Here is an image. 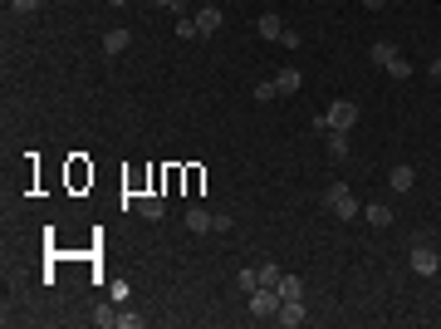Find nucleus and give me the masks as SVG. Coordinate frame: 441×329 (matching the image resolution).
I'll return each instance as SVG.
<instances>
[{
  "mask_svg": "<svg viewBox=\"0 0 441 329\" xmlns=\"http://www.w3.org/2000/svg\"><path fill=\"white\" fill-rule=\"evenodd\" d=\"M250 314L255 319H274V314H280V290H274V285L250 290Z\"/></svg>",
  "mask_w": 441,
  "mask_h": 329,
  "instance_id": "3",
  "label": "nucleus"
},
{
  "mask_svg": "<svg viewBox=\"0 0 441 329\" xmlns=\"http://www.w3.org/2000/svg\"><path fill=\"white\" fill-rule=\"evenodd\" d=\"M191 20H196V35H216L220 25H226V15H220V6H201V10H196Z\"/></svg>",
  "mask_w": 441,
  "mask_h": 329,
  "instance_id": "7",
  "label": "nucleus"
},
{
  "mask_svg": "<svg viewBox=\"0 0 441 329\" xmlns=\"http://www.w3.org/2000/svg\"><path fill=\"white\" fill-rule=\"evenodd\" d=\"M304 319H309L304 300H280V314H274V324H285V329H299Z\"/></svg>",
  "mask_w": 441,
  "mask_h": 329,
  "instance_id": "6",
  "label": "nucleus"
},
{
  "mask_svg": "<svg viewBox=\"0 0 441 329\" xmlns=\"http://www.w3.org/2000/svg\"><path fill=\"white\" fill-rule=\"evenodd\" d=\"M274 290H280V300H304V281H299V276H280V285H274Z\"/></svg>",
  "mask_w": 441,
  "mask_h": 329,
  "instance_id": "13",
  "label": "nucleus"
},
{
  "mask_svg": "<svg viewBox=\"0 0 441 329\" xmlns=\"http://www.w3.org/2000/svg\"><path fill=\"white\" fill-rule=\"evenodd\" d=\"M255 270H260V285H280V276H285L274 260H265V265H255Z\"/></svg>",
  "mask_w": 441,
  "mask_h": 329,
  "instance_id": "17",
  "label": "nucleus"
},
{
  "mask_svg": "<svg viewBox=\"0 0 441 329\" xmlns=\"http://www.w3.org/2000/svg\"><path fill=\"white\" fill-rule=\"evenodd\" d=\"M323 138H328V157H348V133H339V128H328Z\"/></svg>",
  "mask_w": 441,
  "mask_h": 329,
  "instance_id": "16",
  "label": "nucleus"
},
{
  "mask_svg": "<svg viewBox=\"0 0 441 329\" xmlns=\"http://www.w3.org/2000/svg\"><path fill=\"white\" fill-rule=\"evenodd\" d=\"M93 324H98V329H118V310H113V305H103V310L93 314Z\"/></svg>",
  "mask_w": 441,
  "mask_h": 329,
  "instance_id": "18",
  "label": "nucleus"
},
{
  "mask_svg": "<svg viewBox=\"0 0 441 329\" xmlns=\"http://www.w3.org/2000/svg\"><path fill=\"white\" fill-rule=\"evenodd\" d=\"M39 6H44V0H10V10H15V15H35Z\"/></svg>",
  "mask_w": 441,
  "mask_h": 329,
  "instance_id": "23",
  "label": "nucleus"
},
{
  "mask_svg": "<svg viewBox=\"0 0 441 329\" xmlns=\"http://www.w3.org/2000/svg\"><path fill=\"white\" fill-rule=\"evenodd\" d=\"M373 64H377V69H388L393 79H412V60H407V54H397L388 39H377V44H373Z\"/></svg>",
  "mask_w": 441,
  "mask_h": 329,
  "instance_id": "1",
  "label": "nucleus"
},
{
  "mask_svg": "<svg viewBox=\"0 0 441 329\" xmlns=\"http://www.w3.org/2000/svg\"><path fill=\"white\" fill-rule=\"evenodd\" d=\"M231 226H236L231 211H216V216H211V231H231Z\"/></svg>",
  "mask_w": 441,
  "mask_h": 329,
  "instance_id": "22",
  "label": "nucleus"
},
{
  "mask_svg": "<svg viewBox=\"0 0 441 329\" xmlns=\"http://www.w3.org/2000/svg\"><path fill=\"white\" fill-rule=\"evenodd\" d=\"M323 118H328V128L348 133V128L358 123V103H353V98H339V103H328V114H323Z\"/></svg>",
  "mask_w": 441,
  "mask_h": 329,
  "instance_id": "4",
  "label": "nucleus"
},
{
  "mask_svg": "<svg viewBox=\"0 0 441 329\" xmlns=\"http://www.w3.org/2000/svg\"><path fill=\"white\" fill-rule=\"evenodd\" d=\"M182 6H187V0H182Z\"/></svg>",
  "mask_w": 441,
  "mask_h": 329,
  "instance_id": "30",
  "label": "nucleus"
},
{
  "mask_svg": "<svg viewBox=\"0 0 441 329\" xmlns=\"http://www.w3.org/2000/svg\"><path fill=\"white\" fill-rule=\"evenodd\" d=\"M177 39H196V20L182 15V20H177Z\"/></svg>",
  "mask_w": 441,
  "mask_h": 329,
  "instance_id": "24",
  "label": "nucleus"
},
{
  "mask_svg": "<svg viewBox=\"0 0 441 329\" xmlns=\"http://www.w3.org/2000/svg\"><path fill=\"white\" fill-rule=\"evenodd\" d=\"M363 216H368V226H377V231H382V226H393V206H388V202L363 206Z\"/></svg>",
  "mask_w": 441,
  "mask_h": 329,
  "instance_id": "8",
  "label": "nucleus"
},
{
  "mask_svg": "<svg viewBox=\"0 0 441 329\" xmlns=\"http://www.w3.org/2000/svg\"><path fill=\"white\" fill-rule=\"evenodd\" d=\"M388 182H393V192H412V182H417V172H412V168H407V162H402V168H393V177H388Z\"/></svg>",
  "mask_w": 441,
  "mask_h": 329,
  "instance_id": "15",
  "label": "nucleus"
},
{
  "mask_svg": "<svg viewBox=\"0 0 441 329\" xmlns=\"http://www.w3.org/2000/svg\"><path fill=\"white\" fill-rule=\"evenodd\" d=\"M128 44H133V35H128V30H108V35H103V54H123Z\"/></svg>",
  "mask_w": 441,
  "mask_h": 329,
  "instance_id": "11",
  "label": "nucleus"
},
{
  "mask_svg": "<svg viewBox=\"0 0 441 329\" xmlns=\"http://www.w3.org/2000/svg\"><path fill=\"white\" fill-rule=\"evenodd\" d=\"M382 6H388V0H363V10H382Z\"/></svg>",
  "mask_w": 441,
  "mask_h": 329,
  "instance_id": "28",
  "label": "nucleus"
},
{
  "mask_svg": "<svg viewBox=\"0 0 441 329\" xmlns=\"http://www.w3.org/2000/svg\"><path fill=\"white\" fill-rule=\"evenodd\" d=\"M270 98H280V89H274V79H260L255 84V103H270Z\"/></svg>",
  "mask_w": 441,
  "mask_h": 329,
  "instance_id": "20",
  "label": "nucleus"
},
{
  "mask_svg": "<svg viewBox=\"0 0 441 329\" xmlns=\"http://www.w3.org/2000/svg\"><path fill=\"white\" fill-rule=\"evenodd\" d=\"M280 44H285V49H299V44H304V39H299V35H294V30H290V25H285V35H280Z\"/></svg>",
  "mask_w": 441,
  "mask_h": 329,
  "instance_id": "26",
  "label": "nucleus"
},
{
  "mask_svg": "<svg viewBox=\"0 0 441 329\" xmlns=\"http://www.w3.org/2000/svg\"><path fill=\"white\" fill-rule=\"evenodd\" d=\"M157 10H182V0H152Z\"/></svg>",
  "mask_w": 441,
  "mask_h": 329,
  "instance_id": "27",
  "label": "nucleus"
},
{
  "mask_svg": "<svg viewBox=\"0 0 441 329\" xmlns=\"http://www.w3.org/2000/svg\"><path fill=\"white\" fill-rule=\"evenodd\" d=\"M142 324V314H133V310H118V329H138Z\"/></svg>",
  "mask_w": 441,
  "mask_h": 329,
  "instance_id": "25",
  "label": "nucleus"
},
{
  "mask_svg": "<svg viewBox=\"0 0 441 329\" xmlns=\"http://www.w3.org/2000/svg\"><path fill=\"white\" fill-rule=\"evenodd\" d=\"M187 231H196V236L211 231V211H206V206H191V211H187Z\"/></svg>",
  "mask_w": 441,
  "mask_h": 329,
  "instance_id": "14",
  "label": "nucleus"
},
{
  "mask_svg": "<svg viewBox=\"0 0 441 329\" xmlns=\"http://www.w3.org/2000/svg\"><path fill=\"white\" fill-rule=\"evenodd\" d=\"M128 295H133V285H128V281H113V285H108V300H113V305H123Z\"/></svg>",
  "mask_w": 441,
  "mask_h": 329,
  "instance_id": "21",
  "label": "nucleus"
},
{
  "mask_svg": "<svg viewBox=\"0 0 441 329\" xmlns=\"http://www.w3.org/2000/svg\"><path fill=\"white\" fill-rule=\"evenodd\" d=\"M138 216H147V222H162V216H167V202H162V197H138Z\"/></svg>",
  "mask_w": 441,
  "mask_h": 329,
  "instance_id": "9",
  "label": "nucleus"
},
{
  "mask_svg": "<svg viewBox=\"0 0 441 329\" xmlns=\"http://www.w3.org/2000/svg\"><path fill=\"white\" fill-rule=\"evenodd\" d=\"M407 265L417 270V276H436V270H441V256H436V246L417 241V246H412V256H407Z\"/></svg>",
  "mask_w": 441,
  "mask_h": 329,
  "instance_id": "5",
  "label": "nucleus"
},
{
  "mask_svg": "<svg viewBox=\"0 0 441 329\" xmlns=\"http://www.w3.org/2000/svg\"><path fill=\"white\" fill-rule=\"evenodd\" d=\"M236 285H241V295L260 290V270H241V276H236Z\"/></svg>",
  "mask_w": 441,
  "mask_h": 329,
  "instance_id": "19",
  "label": "nucleus"
},
{
  "mask_svg": "<svg viewBox=\"0 0 441 329\" xmlns=\"http://www.w3.org/2000/svg\"><path fill=\"white\" fill-rule=\"evenodd\" d=\"M299 84H304V74H299V69H285V74H274V89H280L285 98H290V94H299Z\"/></svg>",
  "mask_w": 441,
  "mask_h": 329,
  "instance_id": "12",
  "label": "nucleus"
},
{
  "mask_svg": "<svg viewBox=\"0 0 441 329\" xmlns=\"http://www.w3.org/2000/svg\"><path fill=\"white\" fill-rule=\"evenodd\" d=\"M323 206H328V211H334V216H339V222H353V216H358V197H353V192H348L344 182H334V187H328V192H323Z\"/></svg>",
  "mask_w": 441,
  "mask_h": 329,
  "instance_id": "2",
  "label": "nucleus"
},
{
  "mask_svg": "<svg viewBox=\"0 0 441 329\" xmlns=\"http://www.w3.org/2000/svg\"><path fill=\"white\" fill-rule=\"evenodd\" d=\"M431 74H436V79H441V54H436V60H431Z\"/></svg>",
  "mask_w": 441,
  "mask_h": 329,
  "instance_id": "29",
  "label": "nucleus"
},
{
  "mask_svg": "<svg viewBox=\"0 0 441 329\" xmlns=\"http://www.w3.org/2000/svg\"><path fill=\"white\" fill-rule=\"evenodd\" d=\"M255 30H260L265 39H280V35H285V20H280V15H274V10H265V15L255 20Z\"/></svg>",
  "mask_w": 441,
  "mask_h": 329,
  "instance_id": "10",
  "label": "nucleus"
}]
</instances>
